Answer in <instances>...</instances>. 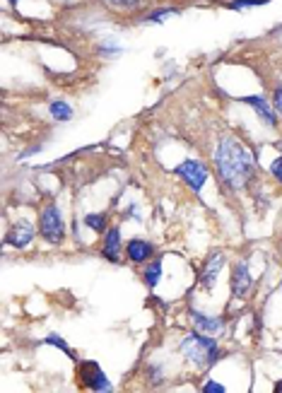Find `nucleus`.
<instances>
[{
  "mask_svg": "<svg viewBox=\"0 0 282 393\" xmlns=\"http://www.w3.org/2000/svg\"><path fill=\"white\" fill-rule=\"evenodd\" d=\"M215 169L229 191H243L256 176V157L234 136H222L215 147Z\"/></svg>",
  "mask_w": 282,
  "mask_h": 393,
  "instance_id": "f257e3e1",
  "label": "nucleus"
},
{
  "mask_svg": "<svg viewBox=\"0 0 282 393\" xmlns=\"http://www.w3.org/2000/svg\"><path fill=\"white\" fill-rule=\"evenodd\" d=\"M179 350H181V354H184L186 362H191L198 369L213 367V364L219 359V348H217V343H215V338H210V335H205V333H198V330L186 335V338L181 340Z\"/></svg>",
  "mask_w": 282,
  "mask_h": 393,
  "instance_id": "f03ea898",
  "label": "nucleus"
},
{
  "mask_svg": "<svg viewBox=\"0 0 282 393\" xmlns=\"http://www.w3.org/2000/svg\"><path fill=\"white\" fill-rule=\"evenodd\" d=\"M39 234H41V239H44L46 244H51V246H56V244L63 242L65 222H63V215H61V210H58V205H56V203L46 205V208L41 210V215H39Z\"/></svg>",
  "mask_w": 282,
  "mask_h": 393,
  "instance_id": "7ed1b4c3",
  "label": "nucleus"
},
{
  "mask_svg": "<svg viewBox=\"0 0 282 393\" xmlns=\"http://www.w3.org/2000/svg\"><path fill=\"white\" fill-rule=\"evenodd\" d=\"M78 383L83 388H89V391H99V393H109L111 391V381L107 379V374L102 372L97 362L92 359H85V362L78 364Z\"/></svg>",
  "mask_w": 282,
  "mask_h": 393,
  "instance_id": "20e7f679",
  "label": "nucleus"
},
{
  "mask_svg": "<svg viewBox=\"0 0 282 393\" xmlns=\"http://www.w3.org/2000/svg\"><path fill=\"white\" fill-rule=\"evenodd\" d=\"M174 174L179 176L193 193H200L203 184L208 181V167L198 160H184L179 167H174Z\"/></svg>",
  "mask_w": 282,
  "mask_h": 393,
  "instance_id": "39448f33",
  "label": "nucleus"
},
{
  "mask_svg": "<svg viewBox=\"0 0 282 393\" xmlns=\"http://www.w3.org/2000/svg\"><path fill=\"white\" fill-rule=\"evenodd\" d=\"M253 290V277L248 273V263L246 261H239L232 270V295L234 299H248Z\"/></svg>",
  "mask_w": 282,
  "mask_h": 393,
  "instance_id": "423d86ee",
  "label": "nucleus"
},
{
  "mask_svg": "<svg viewBox=\"0 0 282 393\" xmlns=\"http://www.w3.org/2000/svg\"><path fill=\"white\" fill-rule=\"evenodd\" d=\"M239 102L248 104V107H251L253 111L258 114V118H261V121L265 123L268 128H277V121H280V116H277L275 107H270V104H268L265 97L251 94V97H239Z\"/></svg>",
  "mask_w": 282,
  "mask_h": 393,
  "instance_id": "0eeeda50",
  "label": "nucleus"
},
{
  "mask_svg": "<svg viewBox=\"0 0 282 393\" xmlns=\"http://www.w3.org/2000/svg\"><path fill=\"white\" fill-rule=\"evenodd\" d=\"M224 268V253L222 251H215L213 256L208 258V263H205L203 273H200V285H203V290H213L215 282H217V275L222 273Z\"/></svg>",
  "mask_w": 282,
  "mask_h": 393,
  "instance_id": "6e6552de",
  "label": "nucleus"
},
{
  "mask_svg": "<svg viewBox=\"0 0 282 393\" xmlns=\"http://www.w3.org/2000/svg\"><path fill=\"white\" fill-rule=\"evenodd\" d=\"M188 319H191V323H193V328L198 330V333L217 335L219 330H222V319H217V316H208V314H203V311H198V309H191Z\"/></svg>",
  "mask_w": 282,
  "mask_h": 393,
  "instance_id": "1a4fd4ad",
  "label": "nucleus"
},
{
  "mask_svg": "<svg viewBox=\"0 0 282 393\" xmlns=\"http://www.w3.org/2000/svg\"><path fill=\"white\" fill-rule=\"evenodd\" d=\"M34 234H36L34 224H32V222H25V220H22V222L12 224V229L8 232V239H6V242L10 244V246H15V248H25V246H30V244H32Z\"/></svg>",
  "mask_w": 282,
  "mask_h": 393,
  "instance_id": "9d476101",
  "label": "nucleus"
},
{
  "mask_svg": "<svg viewBox=\"0 0 282 393\" xmlns=\"http://www.w3.org/2000/svg\"><path fill=\"white\" fill-rule=\"evenodd\" d=\"M102 256L109 263H121V229L118 227L107 229V237H104L102 244Z\"/></svg>",
  "mask_w": 282,
  "mask_h": 393,
  "instance_id": "9b49d317",
  "label": "nucleus"
},
{
  "mask_svg": "<svg viewBox=\"0 0 282 393\" xmlns=\"http://www.w3.org/2000/svg\"><path fill=\"white\" fill-rule=\"evenodd\" d=\"M155 253V246L145 239H131L126 244V256L131 258L133 263H147Z\"/></svg>",
  "mask_w": 282,
  "mask_h": 393,
  "instance_id": "f8f14e48",
  "label": "nucleus"
},
{
  "mask_svg": "<svg viewBox=\"0 0 282 393\" xmlns=\"http://www.w3.org/2000/svg\"><path fill=\"white\" fill-rule=\"evenodd\" d=\"M49 114H51V118L54 121H58V123H65V121H70L73 118V107H70L68 102H51L49 104Z\"/></svg>",
  "mask_w": 282,
  "mask_h": 393,
  "instance_id": "ddd939ff",
  "label": "nucleus"
},
{
  "mask_svg": "<svg viewBox=\"0 0 282 393\" xmlns=\"http://www.w3.org/2000/svg\"><path fill=\"white\" fill-rule=\"evenodd\" d=\"M160 277H162V261H152L150 266L142 270V280H145V285L150 287V290H155Z\"/></svg>",
  "mask_w": 282,
  "mask_h": 393,
  "instance_id": "4468645a",
  "label": "nucleus"
},
{
  "mask_svg": "<svg viewBox=\"0 0 282 393\" xmlns=\"http://www.w3.org/2000/svg\"><path fill=\"white\" fill-rule=\"evenodd\" d=\"M85 224L92 232H107V215L104 213H87L85 215Z\"/></svg>",
  "mask_w": 282,
  "mask_h": 393,
  "instance_id": "2eb2a0df",
  "label": "nucleus"
},
{
  "mask_svg": "<svg viewBox=\"0 0 282 393\" xmlns=\"http://www.w3.org/2000/svg\"><path fill=\"white\" fill-rule=\"evenodd\" d=\"M171 15H179V10H176V8H157V10L147 12V15L142 17V22H155V25H160V22H164V17H171Z\"/></svg>",
  "mask_w": 282,
  "mask_h": 393,
  "instance_id": "dca6fc26",
  "label": "nucleus"
},
{
  "mask_svg": "<svg viewBox=\"0 0 282 393\" xmlns=\"http://www.w3.org/2000/svg\"><path fill=\"white\" fill-rule=\"evenodd\" d=\"M44 343H46V345H56V348H58V350H63V352L68 354V357H73V359H75V352H73V350H70V345L65 343V340L61 338V335H56V333L46 335V338H44Z\"/></svg>",
  "mask_w": 282,
  "mask_h": 393,
  "instance_id": "f3484780",
  "label": "nucleus"
},
{
  "mask_svg": "<svg viewBox=\"0 0 282 393\" xmlns=\"http://www.w3.org/2000/svg\"><path fill=\"white\" fill-rule=\"evenodd\" d=\"M270 0H234L229 3V10H251V8H258V6H265Z\"/></svg>",
  "mask_w": 282,
  "mask_h": 393,
  "instance_id": "a211bd4d",
  "label": "nucleus"
},
{
  "mask_svg": "<svg viewBox=\"0 0 282 393\" xmlns=\"http://www.w3.org/2000/svg\"><path fill=\"white\" fill-rule=\"evenodd\" d=\"M107 3L118 10H138L142 6V0H107Z\"/></svg>",
  "mask_w": 282,
  "mask_h": 393,
  "instance_id": "6ab92c4d",
  "label": "nucleus"
},
{
  "mask_svg": "<svg viewBox=\"0 0 282 393\" xmlns=\"http://www.w3.org/2000/svg\"><path fill=\"white\" fill-rule=\"evenodd\" d=\"M203 393H227V388L222 386V383L213 381V379H208V381L203 383Z\"/></svg>",
  "mask_w": 282,
  "mask_h": 393,
  "instance_id": "aec40b11",
  "label": "nucleus"
},
{
  "mask_svg": "<svg viewBox=\"0 0 282 393\" xmlns=\"http://www.w3.org/2000/svg\"><path fill=\"white\" fill-rule=\"evenodd\" d=\"M272 107H275L277 116H280V121H282V85H277L275 92H272Z\"/></svg>",
  "mask_w": 282,
  "mask_h": 393,
  "instance_id": "412c9836",
  "label": "nucleus"
},
{
  "mask_svg": "<svg viewBox=\"0 0 282 393\" xmlns=\"http://www.w3.org/2000/svg\"><path fill=\"white\" fill-rule=\"evenodd\" d=\"M270 174H272V179H275L277 184H282V157H277V160L270 164Z\"/></svg>",
  "mask_w": 282,
  "mask_h": 393,
  "instance_id": "4be33fe9",
  "label": "nucleus"
},
{
  "mask_svg": "<svg viewBox=\"0 0 282 393\" xmlns=\"http://www.w3.org/2000/svg\"><path fill=\"white\" fill-rule=\"evenodd\" d=\"M150 376H152V381H155V383H160V381H162V374H160V369H157V364H152Z\"/></svg>",
  "mask_w": 282,
  "mask_h": 393,
  "instance_id": "5701e85b",
  "label": "nucleus"
},
{
  "mask_svg": "<svg viewBox=\"0 0 282 393\" xmlns=\"http://www.w3.org/2000/svg\"><path fill=\"white\" fill-rule=\"evenodd\" d=\"M275 393H282V379H280V381L275 383Z\"/></svg>",
  "mask_w": 282,
  "mask_h": 393,
  "instance_id": "b1692460",
  "label": "nucleus"
},
{
  "mask_svg": "<svg viewBox=\"0 0 282 393\" xmlns=\"http://www.w3.org/2000/svg\"><path fill=\"white\" fill-rule=\"evenodd\" d=\"M277 150H280V152H282V140H280V142H277Z\"/></svg>",
  "mask_w": 282,
  "mask_h": 393,
  "instance_id": "393cba45",
  "label": "nucleus"
},
{
  "mask_svg": "<svg viewBox=\"0 0 282 393\" xmlns=\"http://www.w3.org/2000/svg\"><path fill=\"white\" fill-rule=\"evenodd\" d=\"M10 3H20V0H10Z\"/></svg>",
  "mask_w": 282,
  "mask_h": 393,
  "instance_id": "a878e982",
  "label": "nucleus"
},
{
  "mask_svg": "<svg viewBox=\"0 0 282 393\" xmlns=\"http://www.w3.org/2000/svg\"><path fill=\"white\" fill-rule=\"evenodd\" d=\"M280 287H282V285H280Z\"/></svg>",
  "mask_w": 282,
  "mask_h": 393,
  "instance_id": "bb28decb",
  "label": "nucleus"
}]
</instances>
